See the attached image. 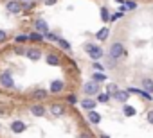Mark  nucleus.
Instances as JSON below:
<instances>
[{
  "label": "nucleus",
  "instance_id": "f257e3e1",
  "mask_svg": "<svg viewBox=\"0 0 153 138\" xmlns=\"http://www.w3.org/2000/svg\"><path fill=\"white\" fill-rule=\"evenodd\" d=\"M126 56H128V50H126L124 43L114 41V43L110 45V48H108V57H110V59L119 61V59H123V57H126Z\"/></svg>",
  "mask_w": 153,
  "mask_h": 138
},
{
  "label": "nucleus",
  "instance_id": "f03ea898",
  "mask_svg": "<svg viewBox=\"0 0 153 138\" xmlns=\"http://www.w3.org/2000/svg\"><path fill=\"white\" fill-rule=\"evenodd\" d=\"M85 50H87V54H88V57H90L92 61H101V59L105 57V50H103V47L97 45V43H87V45H85Z\"/></svg>",
  "mask_w": 153,
  "mask_h": 138
},
{
  "label": "nucleus",
  "instance_id": "7ed1b4c3",
  "mask_svg": "<svg viewBox=\"0 0 153 138\" xmlns=\"http://www.w3.org/2000/svg\"><path fill=\"white\" fill-rule=\"evenodd\" d=\"M16 86L15 83V76L11 70H2L0 72V88H4V90H13Z\"/></svg>",
  "mask_w": 153,
  "mask_h": 138
},
{
  "label": "nucleus",
  "instance_id": "20e7f679",
  "mask_svg": "<svg viewBox=\"0 0 153 138\" xmlns=\"http://www.w3.org/2000/svg\"><path fill=\"white\" fill-rule=\"evenodd\" d=\"M83 93H85V97H97V93H101V84H97V83H94V81H87L85 84H83Z\"/></svg>",
  "mask_w": 153,
  "mask_h": 138
},
{
  "label": "nucleus",
  "instance_id": "39448f33",
  "mask_svg": "<svg viewBox=\"0 0 153 138\" xmlns=\"http://www.w3.org/2000/svg\"><path fill=\"white\" fill-rule=\"evenodd\" d=\"M29 111H31V115H33V117L42 118V117H45V115H47L49 108H47L43 102H33V104L29 106Z\"/></svg>",
  "mask_w": 153,
  "mask_h": 138
},
{
  "label": "nucleus",
  "instance_id": "423d86ee",
  "mask_svg": "<svg viewBox=\"0 0 153 138\" xmlns=\"http://www.w3.org/2000/svg\"><path fill=\"white\" fill-rule=\"evenodd\" d=\"M6 11L9 15H20V13H24V4L20 0H7L6 2Z\"/></svg>",
  "mask_w": 153,
  "mask_h": 138
},
{
  "label": "nucleus",
  "instance_id": "0eeeda50",
  "mask_svg": "<svg viewBox=\"0 0 153 138\" xmlns=\"http://www.w3.org/2000/svg\"><path fill=\"white\" fill-rule=\"evenodd\" d=\"M49 90H45V88H34L31 93H29V97L34 101V102H43V101H47L49 99Z\"/></svg>",
  "mask_w": 153,
  "mask_h": 138
},
{
  "label": "nucleus",
  "instance_id": "6e6552de",
  "mask_svg": "<svg viewBox=\"0 0 153 138\" xmlns=\"http://www.w3.org/2000/svg\"><path fill=\"white\" fill-rule=\"evenodd\" d=\"M65 92V81L63 79H54L49 86V93L51 95H58V93H63Z\"/></svg>",
  "mask_w": 153,
  "mask_h": 138
},
{
  "label": "nucleus",
  "instance_id": "1a4fd4ad",
  "mask_svg": "<svg viewBox=\"0 0 153 138\" xmlns=\"http://www.w3.org/2000/svg\"><path fill=\"white\" fill-rule=\"evenodd\" d=\"M33 27H34L33 31H36V32H40V34H43V36L51 31V29H49V23H47L43 18H36V20L33 22Z\"/></svg>",
  "mask_w": 153,
  "mask_h": 138
},
{
  "label": "nucleus",
  "instance_id": "9d476101",
  "mask_svg": "<svg viewBox=\"0 0 153 138\" xmlns=\"http://www.w3.org/2000/svg\"><path fill=\"white\" fill-rule=\"evenodd\" d=\"M42 56H43V52L40 50V47H29V48L25 50V57H27L29 61H40Z\"/></svg>",
  "mask_w": 153,
  "mask_h": 138
},
{
  "label": "nucleus",
  "instance_id": "9b49d317",
  "mask_svg": "<svg viewBox=\"0 0 153 138\" xmlns=\"http://www.w3.org/2000/svg\"><path fill=\"white\" fill-rule=\"evenodd\" d=\"M65 111H67V108H65V104H61V102H52V104L49 106V113H51L52 117H63Z\"/></svg>",
  "mask_w": 153,
  "mask_h": 138
},
{
  "label": "nucleus",
  "instance_id": "f8f14e48",
  "mask_svg": "<svg viewBox=\"0 0 153 138\" xmlns=\"http://www.w3.org/2000/svg\"><path fill=\"white\" fill-rule=\"evenodd\" d=\"M79 106H81L85 111H92V109H96L97 101H96L94 97H83V99L79 101Z\"/></svg>",
  "mask_w": 153,
  "mask_h": 138
},
{
  "label": "nucleus",
  "instance_id": "ddd939ff",
  "mask_svg": "<svg viewBox=\"0 0 153 138\" xmlns=\"http://www.w3.org/2000/svg\"><path fill=\"white\" fill-rule=\"evenodd\" d=\"M9 127H11V131H13L15 134H20V133L27 131V124H25L24 120H13V122L9 124Z\"/></svg>",
  "mask_w": 153,
  "mask_h": 138
},
{
  "label": "nucleus",
  "instance_id": "4468645a",
  "mask_svg": "<svg viewBox=\"0 0 153 138\" xmlns=\"http://www.w3.org/2000/svg\"><path fill=\"white\" fill-rule=\"evenodd\" d=\"M112 99H114L115 102L126 104V102H128V99H130V93H128L126 90H121V88H119V90H117V92H115V93L112 95Z\"/></svg>",
  "mask_w": 153,
  "mask_h": 138
},
{
  "label": "nucleus",
  "instance_id": "2eb2a0df",
  "mask_svg": "<svg viewBox=\"0 0 153 138\" xmlns=\"http://www.w3.org/2000/svg\"><path fill=\"white\" fill-rule=\"evenodd\" d=\"M45 63H47L49 66H59V65H61V57H59L56 52H49V54L45 56Z\"/></svg>",
  "mask_w": 153,
  "mask_h": 138
},
{
  "label": "nucleus",
  "instance_id": "dca6fc26",
  "mask_svg": "<svg viewBox=\"0 0 153 138\" xmlns=\"http://www.w3.org/2000/svg\"><path fill=\"white\" fill-rule=\"evenodd\" d=\"M87 120H88L92 126H97V124H101L103 117H101V113H97L96 109H92V111H87Z\"/></svg>",
  "mask_w": 153,
  "mask_h": 138
},
{
  "label": "nucleus",
  "instance_id": "f3484780",
  "mask_svg": "<svg viewBox=\"0 0 153 138\" xmlns=\"http://www.w3.org/2000/svg\"><path fill=\"white\" fill-rule=\"evenodd\" d=\"M140 88H142L146 93L153 95V79H151V77H142V79H140Z\"/></svg>",
  "mask_w": 153,
  "mask_h": 138
},
{
  "label": "nucleus",
  "instance_id": "a211bd4d",
  "mask_svg": "<svg viewBox=\"0 0 153 138\" xmlns=\"http://www.w3.org/2000/svg\"><path fill=\"white\" fill-rule=\"evenodd\" d=\"M45 41V36L36 32V31H31L29 32V43H43Z\"/></svg>",
  "mask_w": 153,
  "mask_h": 138
},
{
  "label": "nucleus",
  "instance_id": "6ab92c4d",
  "mask_svg": "<svg viewBox=\"0 0 153 138\" xmlns=\"http://www.w3.org/2000/svg\"><path fill=\"white\" fill-rule=\"evenodd\" d=\"M139 6L135 0H124L123 2V7H121V13H126V11H135Z\"/></svg>",
  "mask_w": 153,
  "mask_h": 138
},
{
  "label": "nucleus",
  "instance_id": "aec40b11",
  "mask_svg": "<svg viewBox=\"0 0 153 138\" xmlns=\"http://www.w3.org/2000/svg\"><path fill=\"white\" fill-rule=\"evenodd\" d=\"M108 34H110V29H108V27H103V29H99V31L94 34V38H96L97 41H105V40L108 38Z\"/></svg>",
  "mask_w": 153,
  "mask_h": 138
},
{
  "label": "nucleus",
  "instance_id": "412c9836",
  "mask_svg": "<svg viewBox=\"0 0 153 138\" xmlns=\"http://www.w3.org/2000/svg\"><path fill=\"white\" fill-rule=\"evenodd\" d=\"M106 79H108V77H106V74H105V72H94L90 81H94V83H97V84H103Z\"/></svg>",
  "mask_w": 153,
  "mask_h": 138
},
{
  "label": "nucleus",
  "instance_id": "4be33fe9",
  "mask_svg": "<svg viewBox=\"0 0 153 138\" xmlns=\"http://www.w3.org/2000/svg\"><path fill=\"white\" fill-rule=\"evenodd\" d=\"M123 115H124V117H135V115H137V109H135L131 104L126 102V104H123Z\"/></svg>",
  "mask_w": 153,
  "mask_h": 138
},
{
  "label": "nucleus",
  "instance_id": "5701e85b",
  "mask_svg": "<svg viewBox=\"0 0 153 138\" xmlns=\"http://www.w3.org/2000/svg\"><path fill=\"white\" fill-rule=\"evenodd\" d=\"M15 43L22 45V43H29V32H20L15 36Z\"/></svg>",
  "mask_w": 153,
  "mask_h": 138
},
{
  "label": "nucleus",
  "instance_id": "b1692460",
  "mask_svg": "<svg viewBox=\"0 0 153 138\" xmlns=\"http://www.w3.org/2000/svg\"><path fill=\"white\" fill-rule=\"evenodd\" d=\"M56 43H58V47H59L61 50H65V52H70V48H72V45H70L65 38H61V36H59V40H58Z\"/></svg>",
  "mask_w": 153,
  "mask_h": 138
},
{
  "label": "nucleus",
  "instance_id": "393cba45",
  "mask_svg": "<svg viewBox=\"0 0 153 138\" xmlns=\"http://www.w3.org/2000/svg\"><path fill=\"white\" fill-rule=\"evenodd\" d=\"M110 99H112V95H110V93H106V92H101V93H97V97H96V101H97V102H101V104L110 102Z\"/></svg>",
  "mask_w": 153,
  "mask_h": 138
},
{
  "label": "nucleus",
  "instance_id": "a878e982",
  "mask_svg": "<svg viewBox=\"0 0 153 138\" xmlns=\"http://www.w3.org/2000/svg\"><path fill=\"white\" fill-rule=\"evenodd\" d=\"M101 18H103V22L105 23H110V11H108V7H101Z\"/></svg>",
  "mask_w": 153,
  "mask_h": 138
},
{
  "label": "nucleus",
  "instance_id": "bb28decb",
  "mask_svg": "<svg viewBox=\"0 0 153 138\" xmlns=\"http://www.w3.org/2000/svg\"><path fill=\"white\" fill-rule=\"evenodd\" d=\"M117 90H119V84H117V83H108V84H106V93L114 95Z\"/></svg>",
  "mask_w": 153,
  "mask_h": 138
},
{
  "label": "nucleus",
  "instance_id": "cd10ccee",
  "mask_svg": "<svg viewBox=\"0 0 153 138\" xmlns=\"http://www.w3.org/2000/svg\"><path fill=\"white\" fill-rule=\"evenodd\" d=\"M92 68H94L96 72H105V70H106V66H105L101 61H94V63H92Z\"/></svg>",
  "mask_w": 153,
  "mask_h": 138
},
{
  "label": "nucleus",
  "instance_id": "c85d7f7f",
  "mask_svg": "<svg viewBox=\"0 0 153 138\" xmlns=\"http://www.w3.org/2000/svg\"><path fill=\"white\" fill-rule=\"evenodd\" d=\"M45 40H47V41H52V43H56V41L59 40V36H58L56 32H52V31H49V32L45 34Z\"/></svg>",
  "mask_w": 153,
  "mask_h": 138
},
{
  "label": "nucleus",
  "instance_id": "c756f323",
  "mask_svg": "<svg viewBox=\"0 0 153 138\" xmlns=\"http://www.w3.org/2000/svg\"><path fill=\"white\" fill-rule=\"evenodd\" d=\"M7 38H9L7 31H4V29H0V43H6V41H7Z\"/></svg>",
  "mask_w": 153,
  "mask_h": 138
},
{
  "label": "nucleus",
  "instance_id": "7c9ffc66",
  "mask_svg": "<svg viewBox=\"0 0 153 138\" xmlns=\"http://www.w3.org/2000/svg\"><path fill=\"white\" fill-rule=\"evenodd\" d=\"M76 102H78V97H76L74 93H72V95H67V104H70V106H74Z\"/></svg>",
  "mask_w": 153,
  "mask_h": 138
},
{
  "label": "nucleus",
  "instance_id": "2f4dec72",
  "mask_svg": "<svg viewBox=\"0 0 153 138\" xmlns=\"http://www.w3.org/2000/svg\"><path fill=\"white\" fill-rule=\"evenodd\" d=\"M123 15H124V13H121V11H119V13H114V15H110V22H115V20H119Z\"/></svg>",
  "mask_w": 153,
  "mask_h": 138
},
{
  "label": "nucleus",
  "instance_id": "473e14b6",
  "mask_svg": "<svg viewBox=\"0 0 153 138\" xmlns=\"http://www.w3.org/2000/svg\"><path fill=\"white\" fill-rule=\"evenodd\" d=\"M146 120H148V122L153 126V109H149V111H148V115H146Z\"/></svg>",
  "mask_w": 153,
  "mask_h": 138
},
{
  "label": "nucleus",
  "instance_id": "72a5a7b5",
  "mask_svg": "<svg viewBox=\"0 0 153 138\" xmlns=\"http://www.w3.org/2000/svg\"><path fill=\"white\" fill-rule=\"evenodd\" d=\"M56 2H58V0H43V4H45V6H54Z\"/></svg>",
  "mask_w": 153,
  "mask_h": 138
},
{
  "label": "nucleus",
  "instance_id": "f704fd0d",
  "mask_svg": "<svg viewBox=\"0 0 153 138\" xmlns=\"http://www.w3.org/2000/svg\"><path fill=\"white\" fill-rule=\"evenodd\" d=\"M25 50H27V48H22V47H16V48H15L16 54H25Z\"/></svg>",
  "mask_w": 153,
  "mask_h": 138
},
{
  "label": "nucleus",
  "instance_id": "c9c22d12",
  "mask_svg": "<svg viewBox=\"0 0 153 138\" xmlns=\"http://www.w3.org/2000/svg\"><path fill=\"white\" fill-rule=\"evenodd\" d=\"M79 138H90V134L88 133H79Z\"/></svg>",
  "mask_w": 153,
  "mask_h": 138
},
{
  "label": "nucleus",
  "instance_id": "e433bc0d",
  "mask_svg": "<svg viewBox=\"0 0 153 138\" xmlns=\"http://www.w3.org/2000/svg\"><path fill=\"white\" fill-rule=\"evenodd\" d=\"M4 113H6V109H4V106L0 104V117H4Z\"/></svg>",
  "mask_w": 153,
  "mask_h": 138
},
{
  "label": "nucleus",
  "instance_id": "4c0bfd02",
  "mask_svg": "<svg viewBox=\"0 0 153 138\" xmlns=\"http://www.w3.org/2000/svg\"><path fill=\"white\" fill-rule=\"evenodd\" d=\"M99 138H110L108 134H99Z\"/></svg>",
  "mask_w": 153,
  "mask_h": 138
},
{
  "label": "nucleus",
  "instance_id": "58836bf2",
  "mask_svg": "<svg viewBox=\"0 0 153 138\" xmlns=\"http://www.w3.org/2000/svg\"><path fill=\"white\" fill-rule=\"evenodd\" d=\"M20 2H22V0H20ZM25 2H31V0H25Z\"/></svg>",
  "mask_w": 153,
  "mask_h": 138
},
{
  "label": "nucleus",
  "instance_id": "ea45409f",
  "mask_svg": "<svg viewBox=\"0 0 153 138\" xmlns=\"http://www.w3.org/2000/svg\"><path fill=\"white\" fill-rule=\"evenodd\" d=\"M0 129H2V124H0Z\"/></svg>",
  "mask_w": 153,
  "mask_h": 138
}]
</instances>
